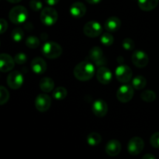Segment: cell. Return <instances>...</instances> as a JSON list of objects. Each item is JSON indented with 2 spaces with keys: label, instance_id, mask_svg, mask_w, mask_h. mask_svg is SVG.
Returning a JSON list of instances; mask_svg holds the SVG:
<instances>
[{
  "label": "cell",
  "instance_id": "obj_2",
  "mask_svg": "<svg viewBox=\"0 0 159 159\" xmlns=\"http://www.w3.org/2000/svg\"><path fill=\"white\" fill-rule=\"evenodd\" d=\"M27 17V9L23 6H16L9 11V18L14 24H21L25 23Z\"/></svg>",
  "mask_w": 159,
  "mask_h": 159
},
{
  "label": "cell",
  "instance_id": "obj_28",
  "mask_svg": "<svg viewBox=\"0 0 159 159\" xmlns=\"http://www.w3.org/2000/svg\"><path fill=\"white\" fill-rule=\"evenodd\" d=\"M100 41L105 46H110L114 42V38L110 33H105L102 34L100 37Z\"/></svg>",
  "mask_w": 159,
  "mask_h": 159
},
{
  "label": "cell",
  "instance_id": "obj_38",
  "mask_svg": "<svg viewBox=\"0 0 159 159\" xmlns=\"http://www.w3.org/2000/svg\"><path fill=\"white\" fill-rule=\"evenodd\" d=\"M7 1L11 3H18L20 2H21L22 0H7Z\"/></svg>",
  "mask_w": 159,
  "mask_h": 159
},
{
  "label": "cell",
  "instance_id": "obj_31",
  "mask_svg": "<svg viewBox=\"0 0 159 159\" xmlns=\"http://www.w3.org/2000/svg\"><path fill=\"white\" fill-rule=\"evenodd\" d=\"M30 7L35 12L43 9V3L40 0H30Z\"/></svg>",
  "mask_w": 159,
  "mask_h": 159
},
{
  "label": "cell",
  "instance_id": "obj_35",
  "mask_svg": "<svg viewBox=\"0 0 159 159\" xmlns=\"http://www.w3.org/2000/svg\"><path fill=\"white\" fill-rule=\"evenodd\" d=\"M59 1H60V0H45L47 4L49 5L50 6H55V5H57V3L59 2Z\"/></svg>",
  "mask_w": 159,
  "mask_h": 159
},
{
  "label": "cell",
  "instance_id": "obj_13",
  "mask_svg": "<svg viewBox=\"0 0 159 159\" xmlns=\"http://www.w3.org/2000/svg\"><path fill=\"white\" fill-rule=\"evenodd\" d=\"M92 110L94 115L97 117L105 116L108 112V105L102 99H97L93 102Z\"/></svg>",
  "mask_w": 159,
  "mask_h": 159
},
{
  "label": "cell",
  "instance_id": "obj_34",
  "mask_svg": "<svg viewBox=\"0 0 159 159\" xmlns=\"http://www.w3.org/2000/svg\"><path fill=\"white\" fill-rule=\"evenodd\" d=\"M8 28V23L5 19H0V34L6 31Z\"/></svg>",
  "mask_w": 159,
  "mask_h": 159
},
{
  "label": "cell",
  "instance_id": "obj_9",
  "mask_svg": "<svg viewBox=\"0 0 159 159\" xmlns=\"http://www.w3.org/2000/svg\"><path fill=\"white\" fill-rule=\"evenodd\" d=\"M115 74L119 82L126 84L131 80L133 73L132 70L129 66L126 65H120L116 69Z\"/></svg>",
  "mask_w": 159,
  "mask_h": 159
},
{
  "label": "cell",
  "instance_id": "obj_21",
  "mask_svg": "<svg viewBox=\"0 0 159 159\" xmlns=\"http://www.w3.org/2000/svg\"><path fill=\"white\" fill-rule=\"evenodd\" d=\"M40 87L42 91L45 93L52 91L54 87V82L51 77H43L40 81Z\"/></svg>",
  "mask_w": 159,
  "mask_h": 159
},
{
  "label": "cell",
  "instance_id": "obj_29",
  "mask_svg": "<svg viewBox=\"0 0 159 159\" xmlns=\"http://www.w3.org/2000/svg\"><path fill=\"white\" fill-rule=\"evenodd\" d=\"M9 98V93L3 86H0V105L6 104Z\"/></svg>",
  "mask_w": 159,
  "mask_h": 159
},
{
  "label": "cell",
  "instance_id": "obj_15",
  "mask_svg": "<svg viewBox=\"0 0 159 159\" xmlns=\"http://www.w3.org/2000/svg\"><path fill=\"white\" fill-rule=\"evenodd\" d=\"M96 78L102 84H108L111 82L113 75L107 67L100 66L96 71Z\"/></svg>",
  "mask_w": 159,
  "mask_h": 159
},
{
  "label": "cell",
  "instance_id": "obj_10",
  "mask_svg": "<svg viewBox=\"0 0 159 159\" xmlns=\"http://www.w3.org/2000/svg\"><path fill=\"white\" fill-rule=\"evenodd\" d=\"M24 82L23 74L19 71H13L9 73L7 76V84L10 88L17 90L20 88Z\"/></svg>",
  "mask_w": 159,
  "mask_h": 159
},
{
  "label": "cell",
  "instance_id": "obj_27",
  "mask_svg": "<svg viewBox=\"0 0 159 159\" xmlns=\"http://www.w3.org/2000/svg\"><path fill=\"white\" fill-rule=\"evenodd\" d=\"M11 37H12V40L16 42H20L23 40V37H24V31L21 29V28H15L13 31H12L11 34Z\"/></svg>",
  "mask_w": 159,
  "mask_h": 159
},
{
  "label": "cell",
  "instance_id": "obj_32",
  "mask_svg": "<svg viewBox=\"0 0 159 159\" xmlns=\"http://www.w3.org/2000/svg\"><path fill=\"white\" fill-rule=\"evenodd\" d=\"M14 61H15L16 63L22 65V64H24L27 61V56L25 53H17L15 57H14Z\"/></svg>",
  "mask_w": 159,
  "mask_h": 159
},
{
  "label": "cell",
  "instance_id": "obj_4",
  "mask_svg": "<svg viewBox=\"0 0 159 159\" xmlns=\"http://www.w3.org/2000/svg\"><path fill=\"white\" fill-rule=\"evenodd\" d=\"M58 19V14L56 9L52 7L43 8L40 12V20L46 26L55 24Z\"/></svg>",
  "mask_w": 159,
  "mask_h": 159
},
{
  "label": "cell",
  "instance_id": "obj_26",
  "mask_svg": "<svg viewBox=\"0 0 159 159\" xmlns=\"http://www.w3.org/2000/svg\"><path fill=\"white\" fill-rule=\"evenodd\" d=\"M26 45L29 48H32V49H35V48H38L40 45V40L37 37L34 35L29 36L26 39Z\"/></svg>",
  "mask_w": 159,
  "mask_h": 159
},
{
  "label": "cell",
  "instance_id": "obj_18",
  "mask_svg": "<svg viewBox=\"0 0 159 159\" xmlns=\"http://www.w3.org/2000/svg\"><path fill=\"white\" fill-rule=\"evenodd\" d=\"M86 12V7L80 2H74L70 7V13L75 18H82Z\"/></svg>",
  "mask_w": 159,
  "mask_h": 159
},
{
  "label": "cell",
  "instance_id": "obj_25",
  "mask_svg": "<svg viewBox=\"0 0 159 159\" xmlns=\"http://www.w3.org/2000/svg\"><path fill=\"white\" fill-rule=\"evenodd\" d=\"M141 98L146 102H152L156 99V94L152 90H146L141 93Z\"/></svg>",
  "mask_w": 159,
  "mask_h": 159
},
{
  "label": "cell",
  "instance_id": "obj_22",
  "mask_svg": "<svg viewBox=\"0 0 159 159\" xmlns=\"http://www.w3.org/2000/svg\"><path fill=\"white\" fill-rule=\"evenodd\" d=\"M86 141L90 146H97L102 141V137L99 133L96 132H90L86 137Z\"/></svg>",
  "mask_w": 159,
  "mask_h": 159
},
{
  "label": "cell",
  "instance_id": "obj_5",
  "mask_svg": "<svg viewBox=\"0 0 159 159\" xmlns=\"http://www.w3.org/2000/svg\"><path fill=\"white\" fill-rule=\"evenodd\" d=\"M83 32L89 37H97L102 32V26L96 21H89L85 24Z\"/></svg>",
  "mask_w": 159,
  "mask_h": 159
},
{
  "label": "cell",
  "instance_id": "obj_17",
  "mask_svg": "<svg viewBox=\"0 0 159 159\" xmlns=\"http://www.w3.org/2000/svg\"><path fill=\"white\" fill-rule=\"evenodd\" d=\"M47 67L48 65H47L46 62L42 58H34L31 62V69L36 74H42V73H45V71L47 70Z\"/></svg>",
  "mask_w": 159,
  "mask_h": 159
},
{
  "label": "cell",
  "instance_id": "obj_3",
  "mask_svg": "<svg viewBox=\"0 0 159 159\" xmlns=\"http://www.w3.org/2000/svg\"><path fill=\"white\" fill-rule=\"evenodd\" d=\"M42 53L48 59H54L60 57L62 54V48L54 41L45 42L42 46Z\"/></svg>",
  "mask_w": 159,
  "mask_h": 159
},
{
  "label": "cell",
  "instance_id": "obj_19",
  "mask_svg": "<svg viewBox=\"0 0 159 159\" xmlns=\"http://www.w3.org/2000/svg\"><path fill=\"white\" fill-rule=\"evenodd\" d=\"M121 26V20L116 17H110L105 21L104 27L108 32H116Z\"/></svg>",
  "mask_w": 159,
  "mask_h": 159
},
{
  "label": "cell",
  "instance_id": "obj_20",
  "mask_svg": "<svg viewBox=\"0 0 159 159\" xmlns=\"http://www.w3.org/2000/svg\"><path fill=\"white\" fill-rule=\"evenodd\" d=\"M140 9L145 12L152 11L158 6L159 0H138Z\"/></svg>",
  "mask_w": 159,
  "mask_h": 159
},
{
  "label": "cell",
  "instance_id": "obj_33",
  "mask_svg": "<svg viewBox=\"0 0 159 159\" xmlns=\"http://www.w3.org/2000/svg\"><path fill=\"white\" fill-rule=\"evenodd\" d=\"M150 143L155 148H159V132L152 134L150 138Z\"/></svg>",
  "mask_w": 159,
  "mask_h": 159
},
{
  "label": "cell",
  "instance_id": "obj_7",
  "mask_svg": "<svg viewBox=\"0 0 159 159\" xmlns=\"http://www.w3.org/2000/svg\"><path fill=\"white\" fill-rule=\"evenodd\" d=\"M144 147V142L139 137H134L129 140L127 144V151L131 155H138Z\"/></svg>",
  "mask_w": 159,
  "mask_h": 159
},
{
  "label": "cell",
  "instance_id": "obj_8",
  "mask_svg": "<svg viewBox=\"0 0 159 159\" xmlns=\"http://www.w3.org/2000/svg\"><path fill=\"white\" fill-rule=\"evenodd\" d=\"M89 59L96 65L103 66L107 63V59L104 56L103 51L99 47H93L89 53Z\"/></svg>",
  "mask_w": 159,
  "mask_h": 159
},
{
  "label": "cell",
  "instance_id": "obj_24",
  "mask_svg": "<svg viewBox=\"0 0 159 159\" xmlns=\"http://www.w3.org/2000/svg\"><path fill=\"white\" fill-rule=\"evenodd\" d=\"M68 91L64 87H57L53 91V97L56 100H64L67 97Z\"/></svg>",
  "mask_w": 159,
  "mask_h": 159
},
{
  "label": "cell",
  "instance_id": "obj_14",
  "mask_svg": "<svg viewBox=\"0 0 159 159\" xmlns=\"http://www.w3.org/2000/svg\"><path fill=\"white\" fill-rule=\"evenodd\" d=\"M15 65L14 59L9 54L2 53L0 54V71L1 72H9L13 69Z\"/></svg>",
  "mask_w": 159,
  "mask_h": 159
},
{
  "label": "cell",
  "instance_id": "obj_1",
  "mask_svg": "<svg viewBox=\"0 0 159 159\" xmlns=\"http://www.w3.org/2000/svg\"><path fill=\"white\" fill-rule=\"evenodd\" d=\"M73 73L76 79L79 80L88 81L94 76V65L89 61H83L75 67Z\"/></svg>",
  "mask_w": 159,
  "mask_h": 159
},
{
  "label": "cell",
  "instance_id": "obj_16",
  "mask_svg": "<svg viewBox=\"0 0 159 159\" xmlns=\"http://www.w3.org/2000/svg\"><path fill=\"white\" fill-rule=\"evenodd\" d=\"M105 151L109 156L115 157L118 155L121 151V143L117 140H111L107 142Z\"/></svg>",
  "mask_w": 159,
  "mask_h": 159
},
{
  "label": "cell",
  "instance_id": "obj_36",
  "mask_svg": "<svg viewBox=\"0 0 159 159\" xmlns=\"http://www.w3.org/2000/svg\"><path fill=\"white\" fill-rule=\"evenodd\" d=\"M142 159H156L155 156L152 154H146L145 155H144V157H142Z\"/></svg>",
  "mask_w": 159,
  "mask_h": 159
},
{
  "label": "cell",
  "instance_id": "obj_23",
  "mask_svg": "<svg viewBox=\"0 0 159 159\" xmlns=\"http://www.w3.org/2000/svg\"><path fill=\"white\" fill-rule=\"evenodd\" d=\"M146 84H147V80L143 76H137L132 80V86L136 90L144 89Z\"/></svg>",
  "mask_w": 159,
  "mask_h": 159
},
{
  "label": "cell",
  "instance_id": "obj_12",
  "mask_svg": "<svg viewBox=\"0 0 159 159\" xmlns=\"http://www.w3.org/2000/svg\"><path fill=\"white\" fill-rule=\"evenodd\" d=\"M132 62L138 68H144L148 64L149 58L147 53L141 50H137L132 55Z\"/></svg>",
  "mask_w": 159,
  "mask_h": 159
},
{
  "label": "cell",
  "instance_id": "obj_30",
  "mask_svg": "<svg viewBox=\"0 0 159 159\" xmlns=\"http://www.w3.org/2000/svg\"><path fill=\"white\" fill-rule=\"evenodd\" d=\"M122 46L125 50H127V51H131V50L134 49L135 43L131 38L127 37V38H125L124 41H123Z\"/></svg>",
  "mask_w": 159,
  "mask_h": 159
},
{
  "label": "cell",
  "instance_id": "obj_6",
  "mask_svg": "<svg viewBox=\"0 0 159 159\" xmlns=\"http://www.w3.org/2000/svg\"><path fill=\"white\" fill-rule=\"evenodd\" d=\"M134 88L129 84L120 86L116 91V98L120 102L127 103L130 101L134 97Z\"/></svg>",
  "mask_w": 159,
  "mask_h": 159
},
{
  "label": "cell",
  "instance_id": "obj_37",
  "mask_svg": "<svg viewBox=\"0 0 159 159\" xmlns=\"http://www.w3.org/2000/svg\"><path fill=\"white\" fill-rule=\"evenodd\" d=\"M85 1L91 5H96V4H98V3L100 2L102 0H85Z\"/></svg>",
  "mask_w": 159,
  "mask_h": 159
},
{
  "label": "cell",
  "instance_id": "obj_11",
  "mask_svg": "<svg viewBox=\"0 0 159 159\" xmlns=\"http://www.w3.org/2000/svg\"><path fill=\"white\" fill-rule=\"evenodd\" d=\"M51 104V98L46 94H40L35 99V107L39 112H46L50 108Z\"/></svg>",
  "mask_w": 159,
  "mask_h": 159
}]
</instances>
